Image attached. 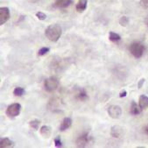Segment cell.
<instances>
[{"label":"cell","instance_id":"cell-23","mask_svg":"<svg viewBox=\"0 0 148 148\" xmlns=\"http://www.w3.org/2000/svg\"><path fill=\"white\" fill-rule=\"evenodd\" d=\"M36 17L38 18V19L40 20H45L47 18V15L44 13V12H38L36 13Z\"/></svg>","mask_w":148,"mask_h":148},{"label":"cell","instance_id":"cell-6","mask_svg":"<svg viewBox=\"0 0 148 148\" xmlns=\"http://www.w3.org/2000/svg\"><path fill=\"white\" fill-rule=\"evenodd\" d=\"M108 114L111 118L116 119V118H119L122 115V109L118 105H110L108 108Z\"/></svg>","mask_w":148,"mask_h":148},{"label":"cell","instance_id":"cell-27","mask_svg":"<svg viewBox=\"0 0 148 148\" xmlns=\"http://www.w3.org/2000/svg\"><path fill=\"white\" fill-rule=\"evenodd\" d=\"M145 133H146V134L148 135V125H147L145 126Z\"/></svg>","mask_w":148,"mask_h":148},{"label":"cell","instance_id":"cell-12","mask_svg":"<svg viewBox=\"0 0 148 148\" xmlns=\"http://www.w3.org/2000/svg\"><path fill=\"white\" fill-rule=\"evenodd\" d=\"M40 132L41 134V136L45 138H48L51 136L52 131H51V127L48 125H43L40 127Z\"/></svg>","mask_w":148,"mask_h":148},{"label":"cell","instance_id":"cell-19","mask_svg":"<svg viewBox=\"0 0 148 148\" xmlns=\"http://www.w3.org/2000/svg\"><path fill=\"white\" fill-rule=\"evenodd\" d=\"M25 90H24L23 88H21V87H17V88H15V90H13V94L16 97H22V96L25 95Z\"/></svg>","mask_w":148,"mask_h":148},{"label":"cell","instance_id":"cell-15","mask_svg":"<svg viewBox=\"0 0 148 148\" xmlns=\"http://www.w3.org/2000/svg\"><path fill=\"white\" fill-rule=\"evenodd\" d=\"M13 145H14L13 142L8 138H1V140H0V147L1 148L12 147Z\"/></svg>","mask_w":148,"mask_h":148},{"label":"cell","instance_id":"cell-8","mask_svg":"<svg viewBox=\"0 0 148 148\" xmlns=\"http://www.w3.org/2000/svg\"><path fill=\"white\" fill-rule=\"evenodd\" d=\"M124 129L119 125H114L110 129V135L113 138H119L123 135Z\"/></svg>","mask_w":148,"mask_h":148},{"label":"cell","instance_id":"cell-5","mask_svg":"<svg viewBox=\"0 0 148 148\" xmlns=\"http://www.w3.org/2000/svg\"><path fill=\"white\" fill-rule=\"evenodd\" d=\"M20 111H21V105L19 103H15L7 107L5 113L9 117H16L17 116L19 115Z\"/></svg>","mask_w":148,"mask_h":148},{"label":"cell","instance_id":"cell-11","mask_svg":"<svg viewBox=\"0 0 148 148\" xmlns=\"http://www.w3.org/2000/svg\"><path fill=\"white\" fill-rule=\"evenodd\" d=\"M142 111V109L140 108L139 104L138 105L136 103V102L132 101V104H131V107H130V113L133 116H136V115H138L140 114Z\"/></svg>","mask_w":148,"mask_h":148},{"label":"cell","instance_id":"cell-9","mask_svg":"<svg viewBox=\"0 0 148 148\" xmlns=\"http://www.w3.org/2000/svg\"><path fill=\"white\" fill-rule=\"evenodd\" d=\"M73 3V0H55L54 6L57 8H67Z\"/></svg>","mask_w":148,"mask_h":148},{"label":"cell","instance_id":"cell-16","mask_svg":"<svg viewBox=\"0 0 148 148\" xmlns=\"http://www.w3.org/2000/svg\"><path fill=\"white\" fill-rule=\"evenodd\" d=\"M76 98H77L79 101L84 102V101H87V100L88 99V96L87 92L85 91V90L82 88V90H79V91L77 92V94H76Z\"/></svg>","mask_w":148,"mask_h":148},{"label":"cell","instance_id":"cell-20","mask_svg":"<svg viewBox=\"0 0 148 148\" xmlns=\"http://www.w3.org/2000/svg\"><path fill=\"white\" fill-rule=\"evenodd\" d=\"M129 18L128 17H126V16H123V17H121L120 18V19H119V24L122 25V26H126L128 24H129Z\"/></svg>","mask_w":148,"mask_h":148},{"label":"cell","instance_id":"cell-14","mask_svg":"<svg viewBox=\"0 0 148 148\" xmlns=\"http://www.w3.org/2000/svg\"><path fill=\"white\" fill-rule=\"evenodd\" d=\"M138 104L142 110L148 109V97L145 95H141L138 99Z\"/></svg>","mask_w":148,"mask_h":148},{"label":"cell","instance_id":"cell-4","mask_svg":"<svg viewBox=\"0 0 148 148\" xmlns=\"http://www.w3.org/2000/svg\"><path fill=\"white\" fill-rule=\"evenodd\" d=\"M59 86V80L55 76H51L45 80L44 82V88L47 92L54 91Z\"/></svg>","mask_w":148,"mask_h":148},{"label":"cell","instance_id":"cell-2","mask_svg":"<svg viewBox=\"0 0 148 148\" xmlns=\"http://www.w3.org/2000/svg\"><path fill=\"white\" fill-rule=\"evenodd\" d=\"M93 140L90 133L88 132H85L83 133H82L77 138H76V141H75V144L78 147H85L87 146L88 144H90L91 141Z\"/></svg>","mask_w":148,"mask_h":148},{"label":"cell","instance_id":"cell-21","mask_svg":"<svg viewBox=\"0 0 148 148\" xmlns=\"http://www.w3.org/2000/svg\"><path fill=\"white\" fill-rule=\"evenodd\" d=\"M49 51H50V48H49V47H42V48H40V49L39 50L38 55H39V56H43V55L47 54Z\"/></svg>","mask_w":148,"mask_h":148},{"label":"cell","instance_id":"cell-13","mask_svg":"<svg viewBox=\"0 0 148 148\" xmlns=\"http://www.w3.org/2000/svg\"><path fill=\"white\" fill-rule=\"evenodd\" d=\"M87 5H88V0H78V2L76 4V11L78 12H83L86 8H87Z\"/></svg>","mask_w":148,"mask_h":148},{"label":"cell","instance_id":"cell-28","mask_svg":"<svg viewBox=\"0 0 148 148\" xmlns=\"http://www.w3.org/2000/svg\"><path fill=\"white\" fill-rule=\"evenodd\" d=\"M145 24H146V25L148 26V16H147V17L145 18Z\"/></svg>","mask_w":148,"mask_h":148},{"label":"cell","instance_id":"cell-22","mask_svg":"<svg viewBox=\"0 0 148 148\" xmlns=\"http://www.w3.org/2000/svg\"><path fill=\"white\" fill-rule=\"evenodd\" d=\"M54 145L56 147H62V143L61 140V137H56L54 138Z\"/></svg>","mask_w":148,"mask_h":148},{"label":"cell","instance_id":"cell-29","mask_svg":"<svg viewBox=\"0 0 148 148\" xmlns=\"http://www.w3.org/2000/svg\"><path fill=\"white\" fill-rule=\"evenodd\" d=\"M29 1L32 2V3H37V2L39 1V0H29Z\"/></svg>","mask_w":148,"mask_h":148},{"label":"cell","instance_id":"cell-17","mask_svg":"<svg viewBox=\"0 0 148 148\" xmlns=\"http://www.w3.org/2000/svg\"><path fill=\"white\" fill-rule=\"evenodd\" d=\"M109 40L112 42H117L121 40V36L119 34H117L114 32H110L109 34Z\"/></svg>","mask_w":148,"mask_h":148},{"label":"cell","instance_id":"cell-10","mask_svg":"<svg viewBox=\"0 0 148 148\" xmlns=\"http://www.w3.org/2000/svg\"><path fill=\"white\" fill-rule=\"evenodd\" d=\"M72 125V119L70 117H65L64 119L62 120L61 125H60V131L61 132H64L66 130H68L70 126Z\"/></svg>","mask_w":148,"mask_h":148},{"label":"cell","instance_id":"cell-18","mask_svg":"<svg viewBox=\"0 0 148 148\" xmlns=\"http://www.w3.org/2000/svg\"><path fill=\"white\" fill-rule=\"evenodd\" d=\"M40 121L38 120V119H34V120H31L29 122V126H30L31 129L34 130V131H37L40 127Z\"/></svg>","mask_w":148,"mask_h":148},{"label":"cell","instance_id":"cell-26","mask_svg":"<svg viewBox=\"0 0 148 148\" xmlns=\"http://www.w3.org/2000/svg\"><path fill=\"white\" fill-rule=\"evenodd\" d=\"M126 96H127V91L125 90H122V91L119 93V97H121V98H122V97H126Z\"/></svg>","mask_w":148,"mask_h":148},{"label":"cell","instance_id":"cell-24","mask_svg":"<svg viewBox=\"0 0 148 148\" xmlns=\"http://www.w3.org/2000/svg\"><path fill=\"white\" fill-rule=\"evenodd\" d=\"M139 4L144 9H148V0H140Z\"/></svg>","mask_w":148,"mask_h":148},{"label":"cell","instance_id":"cell-7","mask_svg":"<svg viewBox=\"0 0 148 148\" xmlns=\"http://www.w3.org/2000/svg\"><path fill=\"white\" fill-rule=\"evenodd\" d=\"M10 18V10L8 7L0 8V25H4Z\"/></svg>","mask_w":148,"mask_h":148},{"label":"cell","instance_id":"cell-3","mask_svg":"<svg viewBox=\"0 0 148 148\" xmlns=\"http://www.w3.org/2000/svg\"><path fill=\"white\" fill-rule=\"evenodd\" d=\"M130 52L135 58H141L145 52V47L140 42H133L130 46Z\"/></svg>","mask_w":148,"mask_h":148},{"label":"cell","instance_id":"cell-25","mask_svg":"<svg viewBox=\"0 0 148 148\" xmlns=\"http://www.w3.org/2000/svg\"><path fill=\"white\" fill-rule=\"evenodd\" d=\"M145 78H142V79L138 82V88H142V86H143V84L145 83Z\"/></svg>","mask_w":148,"mask_h":148},{"label":"cell","instance_id":"cell-1","mask_svg":"<svg viewBox=\"0 0 148 148\" xmlns=\"http://www.w3.org/2000/svg\"><path fill=\"white\" fill-rule=\"evenodd\" d=\"M62 28L61 26L54 24V25H49L45 31V35L46 37L52 42H56L59 40V39L62 36Z\"/></svg>","mask_w":148,"mask_h":148}]
</instances>
